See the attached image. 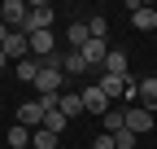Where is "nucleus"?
<instances>
[{
  "mask_svg": "<svg viewBox=\"0 0 157 149\" xmlns=\"http://www.w3.org/2000/svg\"><path fill=\"white\" fill-rule=\"evenodd\" d=\"M57 140H61L57 132H48V127H39V132L31 136V149H57Z\"/></svg>",
  "mask_w": 157,
  "mask_h": 149,
  "instance_id": "20",
  "label": "nucleus"
},
{
  "mask_svg": "<svg viewBox=\"0 0 157 149\" xmlns=\"http://www.w3.org/2000/svg\"><path fill=\"white\" fill-rule=\"evenodd\" d=\"M135 140H140V136H135L131 127H122V132L113 136V149H135Z\"/></svg>",
  "mask_w": 157,
  "mask_h": 149,
  "instance_id": "23",
  "label": "nucleus"
},
{
  "mask_svg": "<svg viewBox=\"0 0 157 149\" xmlns=\"http://www.w3.org/2000/svg\"><path fill=\"white\" fill-rule=\"evenodd\" d=\"M52 53H57L52 31H35V35H31V57H39V62H44V57H52Z\"/></svg>",
  "mask_w": 157,
  "mask_h": 149,
  "instance_id": "10",
  "label": "nucleus"
},
{
  "mask_svg": "<svg viewBox=\"0 0 157 149\" xmlns=\"http://www.w3.org/2000/svg\"><path fill=\"white\" fill-rule=\"evenodd\" d=\"M26 5H22V0H5V5H0V22H5L9 31H22V22H26Z\"/></svg>",
  "mask_w": 157,
  "mask_h": 149,
  "instance_id": "6",
  "label": "nucleus"
},
{
  "mask_svg": "<svg viewBox=\"0 0 157 149\" xmlns=\"http://www.w3.org/2000/svg\"><path fill=\"white\" fill-rule=\"evenodd\" d=\"M92 40V31H87V22H70V31H66V44L70 48H83Z\"/></svg>",
  "mask_w": 157,
  "mask_h": 149,
  "instance_id": "16",
  "label": "nucleus"
},
{
  "mask_svg": "<svg viewBox=\"0 0 157 149\" xmlns=\"http://www.w3.org/2000/svg\"><path fill=\"white\" fill-rule=\"evenodd\" d=\"M78 53H83L87 70H96V74H101V70H105V62H109V44H105V40H87Z\"/></svg>",
  "mask_w": 157,
  "mask_h": 149,
  "instance_id": "5",
  "label": "nucleus"
},
{
  "mask_svg": "<svg viewBox=\"0 0 157 149\" xmlns=\"http://www.w3.org/2000/svg\"><path fill=\"white\" fill-rule=\"evenodd\" d=\"M61 79H66L61 66H44L39 79H35V92H39V97H57V92H61Z\"/></svg>",
  "mask_w": 157,
  "mask_h": 149,
  "instance_id": "3",
  "label": "nucleus"
},
{
  "mask_svg": "<svg viewBox=\"0 0 157 149\" xmlns=\"http://www.w3.org/2000/svg\"><path fill=\"white\" fill-rule=\"evenodd\" d=\"M135 105H140V110H148V114H157V74L140 79V97H135Z\"/></svg>",
  "mask_w": 157,
  "mask_h": 149,
  "instance_id": "9",
  "label": "nucleus"
},
{
  "mask_svg": "<svg viewBox=\"0 0 157 149\" xmlns=\"http://www.w3.org/2000/svg\"><path fill=\"white\" fill-rule=\"evenodd\" d=\"M61 70H66V74H87L83 53H78V48H61Z\"/></svg>",
  "mask_w": 157,
  "mask_h": 149,
  "instance_id": "14",
  "label": "nucleus"
},
{
  "mask_svg": "<svg viewBox=\"0 0 157 149\" xmlns=\"http://www.w3.org/2000/svg\"><path fill=\"white\" fill-rule=\"evenodd\" d=\"M39 70H44V62H39V57H26V62H17V79H22V83H35Z\"/></svg>",
  "mask_w": 157,
  "mask_h": 149,
  "instance_id": "17",
  "label": "nucleus"
},
{
  "mask_svg": "<svg viewBox=\"0 0 157 149\" xmlns=\"http://www.w3.org/2000/svg\"><path fill=\"white\" fill-rule=\"evenodd\" d=\"M101 127H105V136H118V132L127 127V105H113L109 114L101 119Z\"/></svg>",
  "mask_w": 157,
  "mask_h": 149,
  "instance_id": "13",
  "label": "nucleus"
},
{
  "mask_svg": "<svg viewBox=\"0 0 157 149\" xmlns=\"http://www.w3.org/2000/svg\"><path fill=\"white\" fill-rule=\"evenodd\" d=\"M5 66H9V57H5V48H0V70H5Z\"/></svg>",
  "mask_w": 157,
  "mask_h": 149,
  "instance_id": "26",
  "label": "nucleus"
},
{
  "mask_svg": "<svg viewBox=\"0 0 157 149\" xmlns=\"http://www.w3.org/2000/svg\"><path fill=\"white\" fill-rule=\"evenodd\" d=\"M44 127L61 136V132H66V114H61V110H48V114H44Z\"/></svg>",
  "mask_w": 157,
  "mask_h": 149,
  "instance_id": "22",
  "label": "nucleus"
},
{
  "mask_svg": "<svg viewBox=\"0 0 157 149\" xmlns=\"http://www.w3.org/2000/svg\"><path fill=\"white\" fill-rule=\"evenodd\" d=\"M92 149H113V136H105V132H101V136L92 140Z\"/></svg>",
  "mask_w": 157,
  "mask_h": 149,
  "instance_id": "24",
  "label": "nucleus"
},
{
  "mask_svg": "<svg viewBox=\"0 0 157 149\" xmlns=\"http://www.w3.org/2000/svg\"><path fill=\"white\" fill-rule=\"evenodd\" d=\"M131 22H135V31H157V9L153 5H131Z\"/></svg>",
  "mask_w": 157,
  "mask_h": 149,
  "instance_id": "12",
  "label": "nucleus"
},
{
  "mask_svg": "<svg viewBox=\"0 0 157 149\" xmlns=\"http://www.w3.org/2000/svg\"><path fill=\"white\" fill-rule=\"evenodd\" d=\"M61 114H66V119L83 114V92H61Z\"/></svg>",
  "mask_w": 157,
  "mask_h": 149,
  "instance_id": "19",
  "label": "nucleus"
},
{
  "mask_svg": "<svg viewBox=\"0 0 157 149\" xmlns=\"http://www.w3.org/2000/svg\"><path fill=\"white\" fill-rule=\"evenodd\" d=\"M31 136H35V132H31V127H22V123H13V127H9V136H5V140H9L13 149H31Z\"/></svg>",
  "mask_w": 157,
  "mask_h": 149,
  "instance_id": "18",
  "label": "nucleus"
},
{
  "mask_svg": "<svg viewBox=\"0 0 157 149\" xmlns=\"http://www.w3.org/2000/svg\"><path fill=\"white\" fill-rule=\"evenodd\" d=\"M5 40H9V26H5V22H0V48H5Z\"/></svg>",
  "mask_w": 157,
  "mask_h": 149,
  "instance_id": "25",
  "label": "nucleus"
},
{
  "mask_svg": "<svg viewBox=\"0 0 157 149\" xmlns=\"http://www.w3.org/2000/svg\"><path fill=\"white\" fill-rule=\"evenodd\" d=\"M127 127H131L135 136H144V132H153V114L140 110V105H127Z\"/></svg>",
  "mask_w": 157,
  "mask_h": 149,
  "instance_id": "11",
  "label": "nucleus"
},
{
  "mask_svg": "<svg viewBox=\"0 0 157 149\" xmlns=\"http://www.w3.org/2000/svg\"><path fill=\"white\" fill-rule=\"evenodd\" d=\"M17 123H22V127H31V132H39V127H44V105H39V97L17 105Z\"/></svg>",
  "mask_w": 157,
  "mask_h": 149,
  "instance_id": "8",
  "label": "nucleus"
},
{
  "mask_svg": "<svg viewBox=\"0 0 157 149\" xmlns=\"http://www.w3.org/2000/svg\"><path fill=\"white\" fill-rule=\"evenodd\" d=\"M96 83H101V92H105L109 101H127V88H131L135 79H131V74H101Z\"/></svg>",
  "mask_w": 157,
  "mask_h": 149,
  "instance_id": "4",
  "label": "nucleus"
},
{
  "mask_svg": "<svg viewBox=\"0 0 157 149\" xmlns=\"http://www.w3.org/2000/svg\"><path fill=\"white\" fill-rule=\"evenodd\" d=\"M83 110H87V114H96V119H105L109 110H113V101L101 92V83H87V88H83Z\"/></svg>",
  "mask_w": 157,
  "mask_h": 149,
  "instance_id": "2",
  "label": "nucleus"
},
{
  "mask_svg": "<svg viewBox=\"0 0 157 149\" xmlns=\"http://www.w3.org/2000/svg\"><path fill=\"white\" fill-rule=\"evenodd\" d=\"M87 31H92V40H105L109 44V18H101V13L87 18Z\"/></svg>",
  "mask_w": 157,
  "mask_h": 149,
  "instance_id": "21",
  "label": "nucleus"
},
{
  "mask_svg": "<svg viewBox=\"0 0 157 149\" xmlns=\"http://www.w3.org/2000/svg\"><path fill=\"white\" fill-rule=\"evenodd\" d=\"M101 74H131L127 53H122V48H109V62H105V70H101Z\"/></svg>",
  "mask_w": 157,
  "mask_h": 149,
  "instance_id": "15",
  "label": "nucleus"
},
{
  "mask_svg": "<svg viewBox=\"0 0 157 149\" xmlns=\"http://www.w3.org/2000/svg\"><path fill=\"white\" fill-rule=\"evenodd\" d=\"M5 57H9V62H26V57H31V35L9 31V40H5Z\"/></svg>",
  "mask_w": 157,
  "mask_h": 149,
  "instance_id": "7",
  "label": "nucleus"
},
{
  "mask_svg": "<svg viewBox=\"0 0 157 149\" xmlns=\"http://www.w3.org/2000/svg\"><path fill=\"white\" fill-rule=\"evenodd\" d=\"M35 31H52V5H31V13H26V22H22V35H35Z\"/></svg>",
  "mask_w": 157,
  "mask_h": 149,
  "instance_id": "1",
  "label": "nucleus"
}]
</instances>
